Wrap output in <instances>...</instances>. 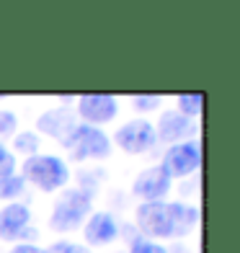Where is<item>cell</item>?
Here are the masks:
<instances>
[{
    "label": "cell",
    "instance_id": "cell-8",
    "mask_svg": "<svg viewBox=\"0 0 240 253\" xmlns=\"http://www.w3.org/2000/svg\"><path fill=\"white\" fill-rule=\"evenodd\" d=\"M170 183H173V178L165 173L163 166H150V168H145L134 176L132 194L140 197L142 202H165L168 191H170Z\"/></svg>",
    "mask_w": 240,
    "mask_h": 253
},
{
    "label": "cell",
    "instance_id": "cell-19",
    "mask_svg": "<svg viewBox=\"0 0 240 253\" xmlns=\"http://www.w3.org/2000/svg\"><path fill=\"white\" fill-rule=\"evenodd\" d=\"M44 253H90L88 246H80V243H70V240H57L49 248H44Z\"/></svg>",
    "mask_w": 240,
    "mask_h": 253
},
{
    "label": "cell",
    "instance_id": "cell-9",
    "mask_svg": "<svg viewBox=\"0 0 240 253\" xmlns=\"http://www.w3.org/2000/svg\"><path fill=\"white\" fill-rule=\"evenodd\" d=\"M153 126H155V140H163V142H170V145L186 142L194 137V132H197V122L184 117V114H178L176 109L163 111L158 124H153Z\"/></svg>",
    "mask_w": 240,
    "mask_h": 253
},
{
    "label": "cell",
    "instance_id": "cell-18",
    "mask_svg": "<svg viewBox=\"0 0 240 253\" xmlns=\"http://www.w3.org/2000/svg\"><path fill=\"white\" fill-rule=\"evenodd\" d=\"M16 129H18L16 114H13V111H8V109H0V137L16 134Z\"/></svg>",
    "mask_w": 240,
    "mask_h": 253
},
{
    "label": "cell",
    "instance_id": "cell-10",
    "mask_svg": "<svg viewBox=\"0 0 240 253\" xmlns=\"http://www.w3.org/2000/svg\"><path fill=\"white\" fill-rule=\"evenodd\" d=\"M29 222H31V210L21 202H8L0 210V240H21L29 238Z\"/></svg>",
    "mask_w": 240,
    "mask_h": 253
},
{
    "label": "cell",
    "instance_id": "cell-3",
    "mask_svg": "<svg viewBox=\"0 0 240 253\" xmlns=\"http://www.w3.org/2000/svg\"><path fill=\"white\" fill-rule=\"evenodd\" d=\"M90 210H93V197L85 189H62L60 197L54 199V207L49 212V227L54 233H70L80 227Z\"/></svg>",
    "mask_w": 240,
    "mask_h": 253
},
{
    "label": "cell",
    "instance_id": "cell-14",
    "mask_svg": "<svg viewBox=\"0 0 240 253\" xmlns=\"http://www.w3.org/2000/svg\"><path fill=\"white\" fill-rule=\"evenodd\" d=\"M24 191H26V181L21 178L18 173L0 178V199L3 202H16Z\"/></svg>",
    "mask_w": 240,
    "mask_h": 253
},
{
    "label": "cell",
    "instance_id": "cell-11",
    "mask_svg": "<svg viewBox=\"0 0 240 253\" xmlns=\"http://www.w3.org/2000/svg\"><path fill=\"white\" fill-rule=\"evenodd\" d=\"M83 238L88 246H109L119 238V222L111 212H93L83 222Z\"/></svg>",
    "mask_w": 240,
    "mask_h": 253
},
{
    "label": "cell",
    "instance_id": "cell-1",
    "mask_svg": "<svg viewBox=\"0 0 240 253\" xmlns=\"http://www.w3.org/2000/svg\"><path fill=\"white\" fill-rule=\"evenodd\" d=\"M134 222L147 240L189 235L199 222V210L184 202H142L134 210Z\"/></svg>",
    "mask_w": 240,
    "mask_h": 253
},
{
    "label": "cell",
    "instance_id": "cell-6",
    "mask_svg": "<svg viewBox=\"0 0 240 253\" xmlns=\"http://www.w3.org/2000/svg\"><path fill=\"white\" fill-rule=\"evenodd\" d=\"M160 166L165 168V173L170 178H186L191 173H197L199 166H201V145L197 140L170 145Z\"/></svg>",
    "mask_w": 240,
    "mask_h": 253
},
{
    "label": "cell",
    "instance_id": "cell-5",
    "mask_svg": "<svg viewBox=\"0 0 240 253\" xmlns=\"http://www.w3.org/2000/svg\"><path fill=\"white\" fill-rule=\"evenodd\" d=\"M114 142L127 155H145L155 145V126L147 119H129L114 132Z\"/></svg>",
    "mask_w": 240,
    "mask_h": 253
},
{
    "label": "cell",
    "instance_id": "cell-4",
    "mask_svg": "<svg viewBox=\"0 0 240 253\" xmlns=\"http://www.w3.org/2000/svg\"><path fill=\"white\" fill-rule=\"evenodd\" d=\"M62 147L67 150L70 160H106L111 155V140L101 126L75 124V129L62 140Z\"/></svg>",
    "mask_w": 240,
    "mask_h": 253
},
{
    "label": "cell",
    "instance_id": "cell-7",
    "mask_svg": "<svg viewBox=\"0 0 240 253\" xmlns=\"http://www.w3.org/2000/svg\"><path fill=\"white\" fill-rule=\"evenodd\" d=\"M119 101L109 93H83L78 96V117L88 126H101L117 119Z\"/></svg>",
    "mask_w": 240,
    "mask_h": 253
},
{
    "label": "cell",
    "instance_id": "cell-16",
    "mask_svg": "<svg viewBox=\"0 0 240 253\" xmlns=\"http://www.w3.org/2000/svg\"><path fill=\"white\" fill-rule=\"evenodd\" d=\"M129 253H168V248L163 243H155V240H147V238H134L129 243Z\"/></svg>",
    "mask_w": 240,
    "mask_h": 253
},
{
    "label": "cell",
    "instance_id": "cell-12",
    "mask_svg": "<svg viewBox=\"0 0 240 253\" xmlns=\"http://www.w3.org/2000/svg\"><path fill=\"white\" fill-rule=\"evenodd\" d=\"M37 129L62 142L65 137L75 129V114H73L70 109H65V106L47 109V111H44L41 117L37 119Z\"/></svg>",
    "mask_w": 240,
    "mask_h": 253
},
{
    "label": "cell",
    "instance_id": "cell-2",
    "mask_svg": "<svg viewBox=\"0 0 240 253\" xmlns=\"http://www.w3.org/2000/svg\"><path fill=\"white\" fill-rule=\"evenodd\" d=\"M21 178L39 191H60L70 181V168L60 155H29L21 166Z\"/></svg>",
    "mask_w": 240,
    "mask_h": 253
},
{
    "label": "cell",
    "instance_id": "cell-20",
    "mask_svg": "<svg viewBox=\"0 0 240 253\" xmlns=\"http://www.w3.org/2000/svg\"><path fill=\"white\" fill-rule=\"evenodd\" d=\"M160 96H132V103H134V109L137 111H153L160 106Z\"/></svg>",
    "mask_w": 240,
    "mask_h": 253
},
{
    "label": "cell",
    "instance_id": "cell-15",
    "mask_svg": "<svg viewBox=\"0 0 240 253\" xmlns=\"http://www.w3.org/2000/svg\"><path fill=\"white\" fill-rule=\"evenodd\" d=\"M13 147H16L18 153H24L26 158H29V155H37V150H39V137L34 134V129L18 132V134L13 137Z\"/></svg>",
    "mask_w": 240,
    "mask_h": 253
},
{
    "label": "cell",
    "instance_id": "cell-21",
    "mask_svg": "<svg viewBox=\"0 0 240 253\" xmlns=\"http://www.w3.org/2000/svg\"><path fill=\"white\" fill-rule=\"evenodd\" d=\"M8 253H44V248H39L37 243H16Z\"/></svg>",
    "mask_w": 240,
    "mask_h": 253
},
{
    "label": "cell",
    "instance_id": "cell-13",
    "mask_svg": "<svg viewBox=\"0 0 240 253\" xmlns=\"http://www.w3.org/2000/svg\"><path fill=\"white\" fill-rule=\"evenodd\" d=\"M204 109V93H181L176 96V111L189 119H197Z\"/></svg>",
    "mask_w": 240,
    "mask_h": 253
},
{
    "label": "cell",
    "instance_id": "cell-17",
    "mask_svg": "<svg viewBox=\"0 0 240 253\" xmlns=\"http://www.w3.org/2000/svg\"><path fill=\"white\" fill-rule=\"evenodd\" d=\"M16 173V155L0 142V178L3 176H13Z\"/></svg>",
    "mask_w": 240,
    "mask_h": 253
}]
</instances>
